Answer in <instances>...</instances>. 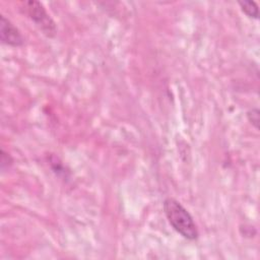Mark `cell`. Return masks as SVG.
<instances>
[{
  "mask_svg": "<svg viewBox=\"0 0 260 260\" xmlns=\"http://www.w3.org/2000/svg\"><path fill=\"white\" fill-rule=\"evenodd\" d=\"M164 211L170 224L183 238L190 241L198 239L199 232L194 218L178 200L167 198L164 201Z\"/></svg>",
  "mask_w": 260,
  "mask_h": 260,
  "instance_id": "cell-1",
  "label": "cell"
},
{
  "mask_svg": "<svg viewBox=\"0 0 260 260\" xmlns=\"http://www.w3.org/2000/svg\"><path fill=\"white\" fill-rule=\"evenodd\" d=\"M23 9L46 36L53 37L56 34L55 22L42 3L38 1H26L23 3Z\"/></svg>",
  "mask_w": 260,
  "mask_h": 260,
  "instance_id": "cell-2",
  "label": "cell"
},
{
  "mask_svg": "<svg viewBox=\"0 0 260 260\" xmlns=\"http://www.w3.org/2000/svg\"><path fill=\"white\" fill-rule=\"evenodd\" d=\"M0 39L3 44L11 47H20L24 43L20 30L4 15L0 17Z\"/></svg>",
  "mask_w": 260,
  "mask_h": 260,
  "instance_id": "cell-3",
  "label": "cell"
},
{
  "mask_svg": "<svg viewBox=\"0 0 260 260\" xmlns=\"http://www.w3.org/2000/svg\"><path fill=\"white\" fill-rule=\"evenodd\" d=\"M238 4L240 5L242 11L248 17L258 19L259 8H258V4L255 1H239Z\"/></svg>",
  "mask_w": 260,
  "mask_h": 260,
  "instance_id": "cell-4",
  "label": "cell"
},
{
  "mask_svg": "<svg viewBox=\"0 0 260 260\" xmlns=\"http://www.w3.org/2000/svg\"><path fill=\"white\" fill-rule=\"evenodd\" d=\"M247 118L249 122L254 126L257 130L259 129V122H260V116H259V110L257 108H253L247 113Z\"/></svg>",
  "mask_w": 260,
  "mask_h": 260,
  "instance_id": "cell-5",
  "label": "cell"
}]
</instances>
